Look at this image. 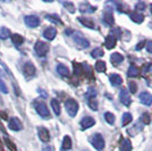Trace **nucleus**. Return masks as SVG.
Returning a JSON list of instances; mask_svg holds the SVG:
<instances>
[{
    "mask_svg": "<svg viewBox=\"0 0 152 151\" xmlns=\"http://www.w3.org/2000/svg\"><path fill=\"white\" fill-rule=\"evenodd\" d=\"M33 106L35 108L37 113H38L42 118H45V119H49V118H50L49 109H48V107H47V105H45V102H42V101H34V102H33Z\"/></svg>",
    "mask_w": 152,
    "mask_h": 151,
    "instance_id": "f257e3e1",
    "label": "nucleus"
},
{
    "mask_svg": "<svg viewBox=\"0 0 152 151\" xmlns=\"http://www.w3.org/2000/svg\"><path fill=\"white\" fill-rule=\"evenodd\" d=\"M72 37H73V40H74V42H75L80 48H89L90 47V42L89 40H86V39L83 37V34L81 32H74L73 34H72Z\"/></svg>",
    "mask_w": 152,
    "mask_h": 151,
    "instance_id": "f03ea898",
    "label": "nucleus"
},
{
    "mask_svg": "<svg viewBox=\"0 0 152 151\" xmlns=\"http://www.w3.org/2000/svg\"><path fill=\"white\" fill-rule=\"evenodd\" d=\"M90 142L94 147L96 150H102L104 148V139L100 133H95L90 138Z\"/></svg>",
    "mask_w": 152,
    "mask_h": 151,
    "instance_id": "7ed1b4c3",
    "label": "nucleus"
},
{
    "mask_svg": "<svg viewBox=\"0 0 152 151\" xmlns=\"http://www.w3.org/2000/svg\"><path fill=\"white\" fill-rule=\"evenodd\" d=\"M65 107H66V110L69 116L74 117L76 116V114L78 111V102L74 99H67L66 102H65Z\"/></svg>",
    "mask_w": 152,
    "mask_h": 151,
    "instance_id": "20e7f679",
    "label": "nucleus"
},
{
    "mask_svg": "<svg viewBox=\"0 0 152 151\" xmlns=\"http://www.w3.org/2000/svg\"><path fill=\"white\" fill-rule=\"evenodd\" d=\"M34 50L39 57H45L49 51V44L43 41H38L34 45Z\"/></svg>",
    "mask_w": 152,
    "mask_h": 151,
    "instance_id": "39448f33",
    "label": "nucleus"
},
{
    "mask_svg": "<svg viewBox=\"0 0 152 151\" xmlns=\"http://www.w3.org/2000/svg\"><path fill=\"white\" fill-rule=\"evenodd\" d=\"M24 22H25L26 25L28 26V27H31V29H34V27H37V26L40 25V18H39L38 16H35V15L25 16Z\"/></svg>",
    "mask_w": 152,
    "mask_h": 151,
    "instance_id": "423d86ee",
    "label": "nucleus"
},
{
    "mask_svg": "<svg viewBox=\"0 0 152 151\" xmlns=\"http://www.w3.org/2000/svg\"><path fill=\"white\" fill-rule=\"evenodd\" d=\"M119 98H121V101L123 105L125 106H129L131 105V95H129V92L127 91L126 89H121V92H119Z\"/></svg>",
    "mask_w": 152,
    "mask_h": 151,
    "instance_id": "0eeeda50",
    "label": "nucleus"
},
{
    "mask_svg": "<svg viewBox=\"0 0 152 151\" xmlns=\"http://www.w3.org/2000/svg\"><path fill=\"white\" fill-rule=\"evenodd\" d=\"M95 124V120L93 117L91 116H85L83 117L82 120H81V127L82 130H86V128H90Z\"/></svg>",
    "mask_w": 152,
    "mask_h": 151,
    "instance_id": "6e6552de",
    "label": "nucleus"
},
{
    "mask_svg": "<svg viewBox=\"0 0 152 151\" xmlns=\"http://www.w3.org/2000/svg\"><path fill=\"white\" fill-rule=\"evenodd\" d=\"M38 134H39L40 140L43 141V142H48V141L50 140V133H49V131H48L45 127L40 126L38 128Z\"/></svg>",
    "mask_w": 152,
    "mask_h": 151,
    "instance_id": "1a4fd4ad",
    "label": "nucleus"
},
{
    "mask_svg": "<svg viewBox=\"0 0 152 151\" xmlns=\"http://www.w3.org/2000/svg\"><path fill=\"white\" fill-rule=\"evenodd\" d=\"M140 101L145 105V106H151L152 105V95L149 92H141L140 93Z\"/></svg>",
    "mask_w": 152,
    "mask_h": 151,
    "instance_id": "9d476101",
    "label": "nucleus"
},
{
    "mask_svg": "<svg viewBox=\"0 0 152 151\" xmlns=\"http://www.w3.org/2000/svg\"><path fill=\"white\" fill-rule=\"evenodd\" d=\"M8 126H9V128L12 131H20L23 128V125H22L20 120L18 118H16V117H13V118L9 119V125Z\"/></svg>",
    "mask_w": 152,
    "mask_h": 151,
    "instance_id": "9b49d317",
    "label": "nucleus"
},
{
    "mask_svg": "<svg viewBox=\"0 0 152 151\" xmlns=\"http://www.w3.org/2000/svg\"><path fill=\"white\" fill-rule=\"evenodd\" d=\"M23 73L25 76H33L35 74V67L31 62L25 63V65L23 66Z\"/></svg>",
    "mask_w": 152,
    "mask_h": 151,
    "instance_id": "f8f14e48",
    "label": "nucleus"
},
{
    "mask_svg": "<svg viewBox=\"0 0 152 151\" xmlns=\"http://www.w3.org/2000/svg\"><path fill=\"white\" fill-rule=\"evenodd\" d=\"M56 35H57V30L55 29V27H48L47 30H45L43 32V37H45L47 40H53V39L56 38Z\"/></svg>",
    "mask_w": 152,
    "mask_h": 151,
    "instance_id": "ddd939ff",
    "label": "nucleus"
},
{
    "mask_svg": "<svg viewBox=\"0 0 152 151\" xmlns=\"http://www.w3.org/2000/svg\"><path fill=\"white\" fill-rule=\"evenodd\" d=\"M73 68H74V74L77 77H82L84 75V67H83L82 64H78L74 62L73 63Z\"/></svg>",
    "mask_w": 152,
    "mask_h": 151,
    "instance_id": "4468645a",
    "label": "nucleus"
},
{
    "mask_svg": "<svg viewBox=\"0 0 152 151\" xmlns=\"http://www.w3.org/2000/svg\"><path fill=\"white\" fill-rule=\"evenodd\" d=\"M95 7L91 6L89 2H85V4H81L80 5V10H81V13H94L95 12Z\"/></svg>",
    "mask_w": 152,
    "mask_h": 151,
    "instance_id": "2eb2a0df",
    "label": "nucleus"
},
{
    "mask_svg": "<svg viewBox=\"0 0 152 151\" xmlns=\"http://www.w3.org/2000/svg\"><path fill=\"white\" fill-rule=\"evenodd\" d=\"M123 60H124V57H123V55L118 54V52H114V54L110 56V62L114 64L115 66L119 65Z\"/></svg>",
    "mask_w": 152,
    "mask_h": 151,
    "instance_id": "dca6fc26",
    "label": "nucleus"
},
{
    "mask_svg": "<svg viewBox=\"0 0 152 151\" xmlns=\"http://www.w3.org/2000/svg\"><path fill=\"white\" fill-rule=\"evenodd\" d=\"M109 80H110V83L114 85V86H119L121 83H123V78H121V75L118 74H113V75L109 76Z\"/></svg>",
    "mask_w": 152,
    "mask_h": 151,
    "instance_id": "f3484780",
    "label": "nucleus"
},
{
    "mask_svg": "<svg viewBox=\"0 0 152 151\" xmlns=\"http://www.w3.org/2000/svg\"><path fill=\"white\" fill-rule=\"evenodd\" d=\"M129 18L132 19L133 22H135V23L140 24V23H142L144 21V16L142 14H140L139 12H133V13L129 14Z\"/></svg>",
    "mask_w": 152,
    "mask_h": 151,
    "instance_id": "a211bd4d",
    "label": "nucleus"
},
{
    "mask_svg": "<svg viewBox=\"0 0 152 151\" xmlns=\"http://www.w3.org/2000/svg\"><path fill=\"white\" fill-rule=\"evenodd\" d=\"M78 22H80L81 24H83L85 27H89V29H94V27H95L94 22H93L92 19H90V18H85V17H78Z\"/></svg>",
    "mask_w": 152,
    "mask_h": 151,
    "instance_id": "6ab92c4d",
    "label": "nucleus"
},
{
    "mask_svg": "<svg viewBox=\"0 0 152 151\" xmlns=\"http://www.w3.org/2000/svg\"><path fill=\"white\" fill-rule=\"evenodd\" d=\"M57 72L61 76H65V77H69V75H70L69 69L67 68V66H65L64 64H59V65H58V66H57Z\"/></svg>",
    "mask_w": 152,
    "mask_h": 151,
    "instance_id": "aec40b11",
    "label": "nucleus"
},
{
    "mask_svg": "<svg viewBox=\"0 0 152 151\" xmlns=\"http://www.w3.org/2000/svg\"><path fill=\"white\" fill-rule=\"evenodd\" d=\"M116 42H117V40L115 38V35H108L107 38H106L104 44H106V47H107L108 49H113V48L116 47Z\"/></svg>",
    "mask_w": 152,
    "mask_h": 151,
    "instance_id": "412c9836",
    "label": "nucleus"
},
{
    "mask_svg": "<svg viewBox=\"0 0 152 151\" xmlns=\"http://www.w3.org/2000/svg\"><path fill=\"white\" fill-rule=\"evenodd\" d=\"M51 107L53 109L55 115H57V116L60 115L61 109H60V103H59V101H58L57 99H52V100H51Z\"/></svg>",
    "mask_w": 152,
    "mask_h": 151,
    "instance_id": "4be33fe9",
    "label": "nucleus"
},
{
    "mask_svg": "<svg viewBox=\"0 0 152 151\" xmlns=\"http://www.w3.org/2000/svg\"><path fill=\"white\" fill-rule=\"evenodd\" d=\"M103 21L107 23L108 25H113L114 24V15H113V13L109 12V10L104 12V14H103Z\"/></svg>",
    "mask_w": 152,
    "mask_h": 151,
    "instance_id": "5701e85b",
    "label": "nucleus"
},
{
    "mask_svg": "<svg viewBox=\"0 0 152 151\" xmlns=\"http://www.w3.org/2000/svg\"><path fill=\"white\" fill-rule=\"evenodd\" d=\"M127 75L129 76V77H137V76L140 75V69L137 68L135 65H132V66H129V68H128Z\"/></svg>",
    "mask_w": 152,
    "mask_h": 151,
    "instance_id": "b1692460",
    "label": "nucleus"
},
{
    "mask_svg": "<svg viewBox=\"0 0 152 151\" xmlns=\"http://www.w3.org/2000/svg\"><path fill=\"white\" fill-rule=\"evenodd\" d=\"M106 69H107V65L104 62H102V60H98L96 63H95V70L96 72H99V73H103V72H106Z\"/></svg>",
    "mask_w": 152,
    "mask_h": 151,
    "instance_id": "393cba45",
    "label": "nucleus"
},
{
    "mask_svg": "<svg viewBox=\"0 0 152 151\" xmlns=\"http://www.w3.org/2000/svg\"><path fill=\"white\" fill-rule=\"evenodd\" d=\"M10 38H12V42L14 44H16V45H20L24 42V38L22 35H19V34H13Z\"/></svg>",
    "mask_w": 152,
    "mask_h": 151,
    "instance_id": "a878e982",
    "label": "nucleus"
},
{
    "mask_svg": "<svg viewBox=\"0 0 152 151\" xmlns=\"http://www.w3.org/2000/svg\"><path fill=\"white\" fill-rule=\"evenodd\" d=\"M121 151H132V143L129 140H124L121 145Z\"/></svg>",
    "mask_w": 152,
    "mask_h": 151,
    "instance_id": "bb28decb",
    "label": "nucleus"
},
{
    "mask_svg": "<svg viewBox=\"0 0 152 151\" xmlns=\"http://www.w3.org/2000/svg\"><path fill=\"white\" fill-rule=\"evenodd\" d=\"M63 148L64 149H66V150H69L70 148H72V139L68 136V135H66L63 140Z\"/></svg>",
    "mask_w": 152,
    "mask_h": 151,
    "instance_id": "cd10ccee",
    "label": "nucleus"
},
{
    "mask_svg": "<svg viewBox=\"0 0 152 151\" xmlns=\"http://www.w3.org/2000/svg\"><path fill=\"white\" fill-rule=\"evenodd\" d=\"M132 115L129 113H125L123 115V120H121V123H123V126H126L128 125L131 122H132Z\"/></svg>",
    "mask_w": 152,
    "mask_h": 151,
    "instance_id": "c85d7f7f",
    "label": "nucleus"
},
{
    "mask_svg": "<svg viewBox=\"0 0 152 151\" xmlns=\"http://www.w3.org/2000/svg\"><path fill=\"white\" fill-rule=\"evenodd\" d=\"M5 143H6V145L8 147V149L10 151H17V148H16L15 143H14L10 139L7 138V136H5Z\"/></svg>",
    "mask_w": 152,
    "mask_h": 151,
    "instance_id": "c756f323",
    "label": "nucleus"
},
{
    "mask_svg": "<svg viewBox=\"0 0 152 151\" xmlns=\"http://www.w3.org/2000/svg\"><path fill=\"white\" fill-rule=\"evenodd\" d=\"M10 37V31L7 27H0V39H7Z\"/></svg>",
    "mask_w": 152,
    "mask_h": 151,
    "instance_id": "7c9ffc66",
    "label": "nucleus"
},
{
    "mask_svg": "<svg viewBox=\"0 0 152 151\" xmlns=\"http://www.w3.org/2000/svg\"><path fill=\"white\" fill-rule=\"evenodd\" d=\"M89 100H88V103H89L90 108L92 109V110H94L96 111L98 110V101L95 100V98H88Z\"/></svg>",
    "mask_w": 152,
    "mask_h": 151,
    "instance_id": "2f4dec72",
    "label": "nucleus"
},
{
    "mask_svg": "<svg viewBox=\"0 0 152 151\" xmlns=\"http://www.w3.org/2000/svg\"><path fill=\"white\" fill-rule=\"evenodd\" d=\"M45 17H47V19H49L50 22H53V23H56V24H63L61 19L59 18L58 15H47Z\"/></svg>",
    "mask_w": 152,
    "mask_h": 151,
    "instance_id": "473e14b6",
    "label": "nucleus"
},
{
    "mask_svg": "<svg viewBox=\"0 0 152 151\" xmlns=\"http://www.w3.org/2000/svg\"><path fill=\"white\" fill-rule=\"evenodd\" d=\"M103 55H104V52L101 48H95L94 50H92V52H91V56L93 58H99V57H102Z\"/></svg>",
    "mask_w": 152,
    "mask_h": 151,
    "instance_id": "72a5a7b5",
    "label": "nucleus"
},
{
    "mask_svg": "<svg viewBox=\"0 0 152 151\" xmlns=\"http://www.w3.org/2000/svg\"><path fill=\"white\" fill-rule=\"evenodd\" d=\"M104 118L109 124H114L115 123V116L111 113H106L104 114Z\"/></svg>",
    "mask_w": 152,
    "mask_h": 151,
    "instance_id": "f704fd0d",
    "label": "nucleus"
},
{
    "mask_svg": "<svg viewBox=\"0 0 152 151\" xmlns=\"http://www.w3.org/2000/svg\"><path fill=\"white\" fill-rule=\"evenodd\" d=\"M142 122H143L144 124H146V125L151 123V117H150V115L148 113H144L142 115Z\"/></svg>",
    "mask_w": 152,
    "mask_h": 151,
    "instance_id": "c9c22d12",
    "label": "nucleus"
},
{
    "mask_svg": "<svg viewBox=\"0 0 152 151\" xmlns=\"http://www.w3.org/2000/svg\"><path fill=\"white\" fill-rule=\"evenodd\" d=\"M128 86H129V90H131L132 93H136V91H137V85H136V83L134 82V81H131V82L128 83Z\"/></svg>",
    "mask_w": 152,
    "mask_h": 151,
    "instance_id": "e433bc0d",
    "label": "nucleus"
},
{
    "mask_svg": "<svg viewBox=\"0 0 152 151\" xmlns=\"http://www.w3.org/2000/svg\"><path fill=\"white\" fill-rule=\"evenodd\" d=\"M63 5L68 9L69 13H74V12H75V7H74V5H73L72 2H64Z\"/></svg>",
    "mask_w": 152,
    "mask_h": 151,
    "instance_id": "4c0bfd02",
    "label": "nucleus"
},
{
    "mask_svg": "<svg viewBox=\"0 0 152 151\" xmlns=\"http://www.w3.org/2000/svg\"><path fill=\"white\" fill-rule=\"evenodd\" d=\"M0 92L2 93H8V89H7V85L5 84V82L0 78Z\"/></svg>",
    "mask_w": 152,
    "mask_h": 151,
    "instance_id": "58836bf2",
    "label": "nucleus"
},
{
    "mask_svg": "<svg viewBox=\"0 0 152 151\" xmlns=\"http://www.w3.org/2000/svg\"><path fill=\"white\" fill-rule=\"evenodd\" d=\"M42 151H55V147L53 145H45L42 149Z\"/></svg>",
    "mask_w": 152,
    "mask_h": 151,
    "instance_id": "ea45409f",
    "label": "nucleus"
},
{
    "mask_svg": "<svg viewBox=\"0 0 152 151\" xmlns=\"http://www.w3.org/2000/svg\"><path fill=\"white\" fill-rule=\"evenodd\" d=\"M0 118H2L4 120H8V115L5 111H0Z\"/></svg>",
    "mask_w": 152,
    "mask_h": 151,
    "instance_id": "a19ab883",
    "label": "nucleus"
},
{
    "mask_svg": "<svg viewBox=\"0 0 152 151\" xmlns=\"http://www.w3.org/2000/svg\"><path fill=\"white\" fill-rule=\"evenodd\" d=\"M135 8H136V9H139V8H141V10H142V9H144V8H145V5H144L143 2H139V4H136V6H135Z\"/></svg>",
    "mask_w": 152,
    "mask_h": 151,
    "instance_id": "79ce46f5",
    "label": "nucleus"
},
{
    "mask_svg": "<svg viewBox=\"0 0 152 151\" xmlns=\"http://www.w3.org/2000/svg\"><path fill=\"white\" fill-rule=\"evenodd\" d=\"M144 44H145V41H142V42H140V43L136 45V48H135V49H136V50H141V49L143 48V45H144Z\"/></svg>",
    "mask_w": 152,
    "mask_h": 151,
    "instance_id": "37998d69",
    "label": "nucleus"
},
{
    "mask_svg": "<svg viewBox=\"0 0 152 151\" xmlns=\"http://www.w3.org/2000/svg\"><path fill=\"white\" fill-rule=\"evenodd\" d=\"M146 49H148L149 52H151L152 54V41H149V42H148V44H146Z\"/></svg>",
    "mask_w": 152,
    "mask_h": 151,
    "instance_id": "c03bdc74",
    "label": "nucleus"
},
{
    "mask_svg": "<svg viewBox=\"0 0 152 151\" xmlns=\"http://www.w3.org/2000/svg\"><path fill=\"white\" fill-rule=\"evenodd\" d=\"M0 151H5L4 150V145H2V141L0 140Z\"/></svg>",
    "mask_w": 152,
    "mask_h": 151,
    "instance_id": "a18cd8bd",
    "label": "nucleus"
},
{
    "mask_svg": "<svg viewBox=\"0 0 152 151\" xmlns=\"http://www.w3.org/2000/svg\"><path fill=\"white\" fill-rule=\"evenodd\" d=\"M0 128L2 130V132H4V133H6V131H5V128H4V126H2V124H1V123H0Z\"/></svg>",
    "mask_w": 152,
    "mask_h": 151,
    "instance_id": "49530a36",
    "label": "nucleus"
},
{
    "mask_svg": "<svg viewBox=\"0 0 152 151\" xmlns=\"http://www.w3.org/2000/svg\"><path fill=\"white\" fill-rule=\"evenodd\" d=\"M1 76H2V72H1V70H0V77H1Z\"/></svg>",
    "mask_w": 152,
    "mask_h": 151,
    "instance_id": "de8ad7c7",
    "label": "nucleus"
},
{
    "mask_svg": "<svg viewBox=\"0 0 152 151\" xmlns=\"http://www.w3.org/2000/svg\"><path fill=\"white\" fill-rule=\"evenodd\" d=\"M150 8H151V13H152V4L150 5Z\"/></svg>",
    "mask_w": 152,
    "mask_h": 151,
    "instance_id": "09e8293b",
    "label": "nucleus"
}]
</instances>
